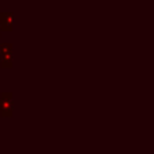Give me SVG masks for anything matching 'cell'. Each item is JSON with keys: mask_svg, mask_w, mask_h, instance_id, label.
Listing matches in <instances>:
<instances>
[{"mask_svg": "<svg viewBox=\"0 0 154 154\" xmlns=\"http://www.w3.org/2000/svg\"><path fill=\"white\" fill-rule=\"evenodd\" d=\"M14 115V93L2 92L0 93V116L11 118Z\"/></svg>", "mask_w": 154, "mask_h": 154, "instance_id": "cell-1", "label": "cell"}, {"mask_svg": "<svg viewBox=\"0 0 154 154\" xmlns=\"http://www.w3.org/2000/svg\"><path fill=\"white\" fill-rule=\"evenodd\" d=\"M2 15V31H12L14 30V14L0 12Z\"/></svg>", "mask_w": 154, "mask_h": 154, "instance_id": "cell-2", "label": "cell"}, {"mask_svg": "<svg viewBox=\"0 0 154 154\" xmlns=\"http://www.w3.org/2000/svg\"><path fill=\"white\" fill-rule=\"evenodd\" d=\"M12 60H14L12 53L2 54V58H0V68H2V69H11L14 65Z\"/></svg>", "mask_w": 154, "mask_h": 154, "instance_id": "cell-3", "label": "cell"}, {"mask_svg": "<svg viewBox=\"0 0 154 154\" xmlns=\"http://www.w3.org/2000/svg\"><path fill=\"white\" fill-rule=\"evenodd\" d=\"M12 43L8 42H3L0 45V54H7V53H12Z\"/></svg>", "mask_w": 154, "mask_h": 154, "instance_id": "cell-4", "label": "cell"}, {"mask_svg": "<svg viewBox=\"0 0 154 154\" xmlns=\"http://www.w3.org/2000/svg\"><path fill=\"white\" fill-rule=\"evenodd\" d=\"M0 37H2V15H0Z\"/></svg>", "mask_w": 154, "mask_h": 154, "instance_id": "cell-5", "label": "cell"}]
</instances>
